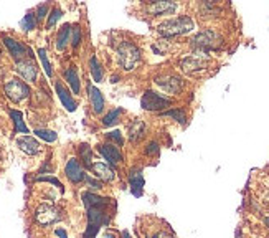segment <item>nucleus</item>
Returning a JSON list of instances; mask_svg holds the SVG:
<instances>
[{
    "instance_id": "f257e3e1",
    "label": "nucleus",
    "mask_w": 269,
    "mask_h": 238,
    "mask_svg": "<svg viewBox=\"0 0 269 238\" xmlns=\"http://www.w3.org/2000/svg\"><path fill=\"white\" fill-rule=\"evenodd\" d=\"M195 28V24L190 17H177V18H170L165 20L164 24L159 25V34L165 36V38H170V36H177V35H185L188 32H192Z\"/></svg>"
},
{
    "instance_id": "f03ea898",
    "label": "nucleus",
    "mask_w": 269,
    "mask_h": 238,
    "mask_svg": "<svg viewBox=\"0 0 269 238\" xmlns=\"http://www.w3.org/2000/svg\"><path fill=\"white\" fill-rule=\"evenodd\" d=\"M141 50L132 42H121L117 45V62L126 72H132L141 63Z\"/></svg>"
},
{
    "instance_id": "7ed1b4c3",
    "label": "nucleus",
    "mask_w": 269,
    "mask_h": 238,
    "mask_svg": "<svg viewBox=\"0 0 269 238\" xmlns=\"http://www.w3.org/2000/svg\"><path fill=\"white\" fill-rule=\"evenodd\" d=\"M218 42H220V38L215 32L205 30V32H200V34H197L195 36H193L192 46L198 52H210V50H213V48L218 46Z\"/></svg>"
},
{
    "instance_id": "20e7f679",
    "label": "nucleus",
    "mask_w": 269,
    "mask_h": 238,
    "mask_svg": "<svg viewBox=\"0 0 269 238\" xmlns=\"http://www.w3.org/2000/svg\"><path fill=\"white\" fill-rule=\"evenodd\" d=\"M5 94L13 102H20L30 94V88L21 80H10L5 83Z\"/></svg>"
},
{
    "instance_id": "39448f33",
    "label": "nucleus",
    "mask_w": 269,
    "mask_h": 238,
    "mask_svg": "<svg viewBox=\"0 0 269 238\" xmlns=\"http://www.w3.org/2000/svg\"><path fill=\"white\" fill-rule=\"evenodd\" d=\"M170 102L172 101L162 94L154 93V91H145L141 104L145 111H160V110H164V108L170 106Z\"/></svg>"
},
{
    "instance_id": "423d86ee",
    "label": "nucleus",
    "mask_w": 269,
    "mask_h": 238,
    "mask_svg": "<svg viewBox=\"0 0 269 238\" xmlns=\"http://www.w3.org/2000/svg\"><path fill=\"white\" fill-rule=\"evenodd\" d=\"M35 218L38 222L40 225H51L55 224L61 218V214L60 210L53 205H48V204H41L35 212Z\"/></svg>"
},
{
    "instance_id": "0eeeda50",
    "label": "nucleus",
    "mask_w": 269,
    "mask_h": 238,
    "mask_svg": "<svg viewBox=\"0 0 269 238\" xmlns=\"http://www.w3.org/2000/svg\"><path fill=\"white\" fill-rule=\"evenodd\" d=\"M155 84H157L160 90H164L165 93H170V94H177L182 90V80L174 76V74L157 76L155 78Z\"/></svg>"
},
{
    "instance_id": "6e6552de",
    "label": "nucleus",
    "mask_w": 269,
    "mask_h": 238,
    "mask_svg": "<svg viewBox=\"0 0 269 238\" xmlns=\"http://www.w3.org/2000/svg\"><path fill=\"white\" fill-rule=\"evenodd\" d=\"M15 68H17V72L23 76V80L26 81H35L36 80V74H38V68H36V64L33 60L26 58V60H20L15 64Z\"/></svg>"
},
{
    "instance_id": "1a4fd4ad",
    "label": "nucleus",
    "mask_w": 269,
    "mask_h": 238,
    "mask_svg": "<svg viewBox=\"0 0 269 238\" xmlns=\"http://www.w3.org/2000/svg\"><path fill=\"white\" fill-rule=\"evenodd\" d=\"M83 202L86 205V208H103V207H111L112 200L107 197H99L93 192H83Z\"/></svg>"
},
{
    "instance_id": "9d476101",
    "label": "nucleus",
    "mask_w": 269,
    "mask_h": 238,
    "mask_svg": "<svg viewBox=\"0 0 269 238\" xmlns=\"http://www.w3.org/2000/svg\"><path fill=\"white\" fill-rule=\"evenodd\" d=\"M64 172H66V177L69 178V180L74 182V184L84 180V177H86L83 167H81V164H79L78 159H69L68 164H66V169H64Z\"/></svg>"
},
{
    "instance_id": "9b49d317",
    "label": "nucleus",
    "mask_w": 269,
    "mask_h": 238,
    "mask_svg": "<svg viewBox=\"0 0 269 238\" xmlns=\"http://www.w3.org/2000/svg\"><path fill=\"white\" fill-rule=\"evenodd\" d=\"M2 40L5 43V46L8 48V52H10V55H12V58H15L17 62L23 60V56L26 55V53H28V48H26L25 45H21L20 42L10 38V36H3Z\"/></svg>"
},
{
    "instance_id": "f8f14e48",
    "label": "nucleus",
    "mask_w": 269,
    "mask_h": 238,
    "mask_svg": "<svg viewBox=\"0 0 269 238\" xmlns=\"http://www.w3.org/2000/svg\"><path fill=\"white\" fill-rule=\"evenodd\" d=\"M99 154L109 162L111 166H117L121 164L122 160V154L119 152V149L116 148L114 144H104V146H99Z\"/></svg>"
},
{
    "instance_id": "ddd939ff",
    "label": "nucleus",
    "mask_w": 269,
    "mask_h": 238,
    "mask_svg": "<svg viewBox=\"0 0 269 238\" xmlns=\"http://www.w3.org/2000/svg\"><path fill=\"white\" fill-rule=\"evenodd\" d=\"M17 146L21 150H23L25 154H28V156H35V154H38L40 150H41V146H40L38 140L33 139V138H30V136L18 138L17 139Z\"/></svg>"
},
{
    "instance_id": "4468645a",
    "label": "nucleus",
    "mask_w": 269,
    "mask_h": 238,
    "mask_svg": "<svg viewBox=\"0 0 269 238\" xmlns=\"http://www.w3.org/2000/svg\"><path fill=\"white\" fill-rule=\"evenodd\" d=\"M91 170L94 172L96 176L99 177V180H104V182H112L116 178V174L114 170L111 169V167H107L103 162H93L89 167Z\"/></svg>"
},
{
    "instance_id": "2eb2a0df",
    "label": "nucleus",
    "mask_w": 269,
    "mask_h": 238,
    "mask_svg": "<svg viewBox=\"0 0 269 238\" xmlns=\"http://www.w3.org/2000/svg\"><path fill=\"white\" fill-rule=\"evenodd\" d=\"M177 10V5L174 2H152L147 5V12L152 15H167Z\"/></svg>"
},
{
    "instance_id": "dca6fc26",
    "label": "nucleus",
    "mask_w": 269,
    "mask_h": 238,
    "mask_svg": "<svg viewBox=\"0 0 269 238\" xmlns=\"http://www.w3.org/2000/svg\"><path fill=\"white\" fill-rule=\"evenodd\" d=\"M55 88H56V93H58V98H60L61 101V104L66 108V110L69 112H73L74 110H76V102H74V100L71 98V94H69V91L64 88V86L58 81V83L55 84Z\"/></svg>"
},
{
    "instance_id": "f3484780",
    "label": "nucleus",
    "mask_w": 269,
    "mask_h": 238,
    "mask_svg": "<svg viewBox=\"0 0 269 238\" xmlns=\"http://www.w3.org/2000/svg\"><path fill=\"white\" fill-rule=\"evenodd\" d=\"M180 66L184 70L185 73H193V72H198V70H203L207 66V62L202 58H197V56H188L185 60L180 62Z\"/></svg>"
},
{
    "instance_id": "a211bd4d",
    "label": "nucleus",
    "mask_w": 269,
    "mask_h": 238,
    "mask_svg": "<svg viewBox=\"0 0 269 238\" xmlns=\"http://www.w3.org/2000/svg\"><path fill=\"white\" fill-rule=\"evenodd\" d=\"M88 91H89V100H91V104H93L94 112H96V114H101V112L104 111L103 94H101V91L98 88H94V86H89Z\"/></svg>"
},
{
    "instance_id": "6ab92c4d",
    "label": "nucleus",
    "mask_w": 269,
    "mask_h": 238,
    "mask_svg": "<svg viewBox=\"0 0 269 238\" xmlns=\"http://www.w3.org/2000/svg\"><path fill=\"white\" fill-rule=\"evenodd\" d=\"M129 184L134 192V196H141L142 187H144V178H142V170L141 169H132L129 174Z\"/></svg>"
},
{
    "instance_id": "aec40b11",
    "label": "nucleus",
    "mask_w": 269,
    "mask_h": 238,
    "mask_svg": "<svg viewBox=\"0 0 269 238\" xmlns=\"http://www.w3.org/2000/svg\"><path fill=\"white\" fill-rule=\"evenodd\" d=\"M145 134V124L142 121H139V119H136V121H132L131 124H129V139L132 140V142H137V140H141L144 138Z\"/></svg>"
},
{
    "instance_id": "412c9836",
    "label": "nucleus",
    "mask_w": 269,
    "mask_h": 238,
    "mask_svg": "<svg viewBox=\"0 0 269 238\" xmlns=\"http://www.w3.org/2000/svg\"><path fill=\"white\" fill-rule=\"evenodd\" d=\"M64 78H66L68 84L71 86V91L74 94L79 93V88H81V84H79V76L76 73V70L74 68H68L66 72H64Z\"/></svg>"
},
{
    "instance_id": "4be33fe9",
    "label": "nucleus",
    "mask_w": 269,
    "mask_h": 238,
    "mask_svg": "<svg viewBox=\"0 0 269 238\" xmlns=\"http://www.w3.org/2000/svg\"><path fill=\"white\" fill-rule=\"evenodd\" d=\"M69 36H71V26L69 25H63V28L58 34V40H56V48L58 50H64L69 42Z\"/></svg>"
},
{
    "instance_id": "5701e85b",
    "label": "nucleus",
    "mask_w": 269,
    "mask_h": 238,
    "mask_svg": "<svg viewBox=\"0 0 269 238\" xmlns=\"http://www.w3.org/2000/svg\"><path fill=\"white\" fill-rule=\"evenodd\" d=\"M10 118L13 119V124H15V132H23L26 134L28 132V128L25 126V122H23V116H21V112L20 111H10Z\"/></svg>"
},
{
    "instance_id": "b1692460",
    "label": "nucleus",
    "mask_w": 269,
    "mask_h": 238,
    "mask_svg": "<svg viewBox=\"0 0 269 238\" xmlns=\"http://www.w3.org/2000/svg\"><path fill=\"white\" fill-rule=\"evenodd\" d=\"M89 68H91V74H93L94 81L103 80V66H101V63L98 62V58H96V56H91Z\"/></svg>"
},
{
    "instance_id": "393cba45",
    "label": "nucleus",
    "mask_w": 269,
    "mask_h": 238,
    "mask_svg": "<svg viewBox=\"0 0 269 238\" xmlns=\"http://www.w3.org/2000/svg\"><path fill=\"white\" fill-rule=\"evenodd\" d=\"M121 114H122V110H121V108H116V110L109 111L103 118V124H104V126H112V124H116L117 121H119V116Z\"/></svg>"
},
{
    "instance_id": "a878e982",
    "label": "nucleus",
    "mask_w": 269,
    "mask_h": 238,
    "mask_svg": "<svg viewBox=\"0 0 269 238\" xmlns=\"http://www.w3.org/2000/svg\"><path fill=\"white\" fill-rule=\"evenodd\" d=\"M79 154H81V159L84 162V166L89 169L91 164H93V152H91V148L88 144H83L81 148H79Z\"/></svg>"
},
{
    "instance_id": "bb28decb",
    "label": "nucleus",
    "mask_w": 269,
    "mask_h": 238,
    "mask_svg": "<svg viewBox=\"0 0 269 238\" xmlns=\"http://www.w3.org/2000/svg\"><path fill=\"white\" fill-rule=\"evenodd\" d=\"M20 25H21V28H23L25 32H28V30H33L35 26H36V18H35V15L33 14H26L23 20L20 22Z\"/></svg>"
},
{
    "instance_id": "cd10ccee",
    "label": "nucleus",
    "mask_w": 269,
    "mask_h": 238,
    "mask_svg": "<svg viewBox=\"0 0 269 238\" xmlns=\"http://www.w3.org/2000/svg\"><path fill=\"white\" fill-rule=\"evenodd\" d=\"M35 134L38 138H41L43 140H46V142H55L56 140V132L50 131V129H36Z\"/></svg>"
},
{
    "instance_id": "c85d7f7f",
    "label": "nucleus",
    "mask_w": 269,
    "mask_h": 238,
    "mask_svg": "<svg viewBox=\"0 0 269 238\" xmlns=\"http://www.w3.org/2000/svg\"><path fill=\"white\" fill-rule=\"evenodd\" d=\"M38 56H40V60H41L43 68H45V73L48 74V76H51V74H53V70H51V64H50V62H48L46 52L43 50V48H40V50H38Z\"/></svg>"
},
{
    "instance_id": "c756f323",
    "label": "nucleus",
    "mask_w": 269,
    "mask_h": 238,
    "mask_svg": "<svg viewBox=\"0 0 269 238\" xmlns=\"http://www.w3.org/2000/svg\"><path fill=\"white\" fill-rule=\"evenodd\" d=\"M162 116H170V118L177 119V121H179V122H182V124H185V121H187V116H185V112L182 111V110H172V111H165V112H162Z\"/></svg>"
},
{
    "instance_id": "7c9ffc66",
    "label": "nucleus",
    "mask_w": 269,
    "mask_h": 238,
    "mask_svg": "<svg viewBox=\"0 0 269 238\" xmlns=\"http://www.w3.org/2000/svg\"><path fill=\"white\" fill-rule=\"evenodd\" d=\"M61 15H63V12H61L60 8H53V10H51V14H50V17H48V22H46V26H48V28H51V26L55 25L56 22L61 18Z\"/></svg>"
},
{
    "instance_id": "2f4dec72",
    "label": "nucleus",
    "mask_w": 269,
    "mask_h": 238,
    "mask_svg": "<svg viewBox=\"0 0 269 238\" xmlns=\"http://www.w3.org/2000/svg\"><path fill=\"white\" fill-rule=\"evenodd\" d=\"M38 182H50V184H53V186H56L58 188H61V192H63V186H61V182L58 180V178H55V177H50V176H41V177H38L36 178Z\"/></svg>"
},
{
    "instance_id": "473e14b6",
    "label": "nucleus",
    "mask_w": 269,
    "mask_h": 238,
    "mask_svg": "<svg viewBox=\"0 0 269 238\" xmlns=\"http://www.w3.org/2000/svg\"><path fill=\"white\" fill-rule=\"evenodd\" d=\"M71 35H73V38H71L73 46H78L79 42H81V28H79V26H74L71 30Z\"/></svg>"
},
{
    "instance_id": "72a5a7b5",
    "label": "nucleus",
    "mask_w": 269,
    "mask_h": 238,
    "mask_svg": "<svg viewBox=\"0 0 269 238\" xmlns=\"http://www.w3.org/2000/svg\"><path fill=\"white\" fill-rule=\"evenodd\" d=\"M107 139L116 140V144H117V146H122V142H124V139H122V136H121V131H112V132H107Z\"/></svg>"
},
{
    "instance_id": "f704fd0d",
    "label": "nucleus",
    "mask_w": 269,
    "mask_h": 238,
    "mask_svg": "<svg viewBox=\"0 0 269 238\" xmlns=\"http://www.w3.org/2000/svg\"><path fill=\"white\" fill-rule=\"evenodd\" d=\"M84 180H86V184L93 188V190H99L101 187H103V184H101V180H94L93 177H84Z\"/></svg>"
},
{
    "instance_id": "c9c22d12",
    "label": "nucleus",
    "mask_w": 269,
    "mask_h": 238,
    "mask_svg": "<svg viewBox=\"0 0 269 238\" xmlns=\"http://www.w3.org/2000/svg\"><path fill=\"white\" fill-rule=\"evenodd\" d=\"M145 152H147L149 156L157 154V152H159V144H157V142H149L147 149H145Z\"/></svg>"
},
{
    "instance_id": "e433bc0d",
    "label": "nucleus",
    "mask_w": 269,
    "mask_h": 238,
    "mask_svg": "<svg viewBox=\"0 0 269 238\" xmlns=\"http://www.w3.org/2000/svg\"><path fill=\"white\" fill-rule=\"evenodd\" d=\"M36 12H38V15H36V18H43L48 12V5L46 4H41L38 5V8H36Z\"/></svg>"
},
{
    "instance_id": "4c0bfd02",
    "label": "nucleus",
    "mask_w": 269,
    "mask_h": 238,
    "mask_svg": "<svg viewBox=\"0 0 269 238\" xmlns=\"http://www.w3.org/2000/svg\"><path fill=\"white\" fill-rule=\"evenodd\" d=\"M154 238H174L172 235H169L167 232H159V234H155Z\"/></svg>"
},
{
    "instance_id": "58836bf2",
    "label": "nucleus",
    "mask_w": 269,
    "mask_h": 238,
    "mask_svg": "<svg viewBox=\"0 0 269 238\" xmlns=\"http://www.w3.org/2000/svg\"><path fill=\"white\" fill-rule=\"evenodd\" d=\"M56 235H58V236H60V238H66V232H64V230H60V228H58V230H56Z\"/></svg>"
},
{
    "instance_id": "ea45409f",
    "label": "nucleus",
    "mask_w": 269,
    "mask_h": 238,
    "mask_svg": "<svg viewBox=\"0 0 269 238\" xmlns=\"http://www.w3.org/2000/svg\"><path fill=\"white\" fill-rule=\"evenodd\" d=\"M122 238H131V235H129L127 232H122Z\"/></svg>"
},
{
    "instance_id": "a19ab883",
    "label": "nucleus",
    "mask_w": 269,
    "mask_h": 238,
    "mask_svg": "<svg viewBox=\"0 0 269 238\" xmlns=\"http://www.w3.org/2000/svg\"><path fill=\"white\" fill-rule=\"evenodd\" d=\"M266 225H268V226H269V217H268V218H266Z\"/></svg>"
},
{
    "instance_id": "79ce46f5",
    "label": "nucleus",
    "mask_w": 269,
    "mask_h": 238,
    "mask_svg": "<svg viewBox=\"0 0 269 238\" xmlns=\"http://www.w3.org/2000/svg\"><path fill=\"white\" fill-rule=\"evenodd\" d=\"M83 238H86V236H83Z\"/></svg>"
}]
</instances>
